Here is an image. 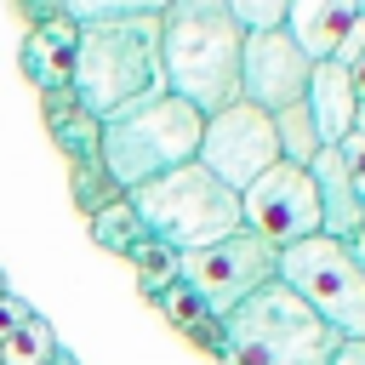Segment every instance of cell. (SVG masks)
I'll return each mask as SVG.
<instances>
[{
    "instance_id": "6da1fadb",
    "label": "cell",
    "mask_w": 365,
    "mask_h": 365,
    "mask_svg": "<svg viewBox=\"0 0 365 365\" xmlns=\"http://www.w3.org/2000/svg\"><path fill=\"white\" fill-rule=\"evenodd\" d=\"M240 51L245 29L228 0H171L160 11V68L165 91L217 114L240 97Z\"/></svg>"
},
{
    "instance_id": "7a4b0ae2",
    "label": "cell",
    "mask_w": 365,
    "mask_h": 365,
    "mask_svg": "<svg viewBox=\"0 0 365 365\" xmlns=\"http://www.w3.org/2000/svg\"><path fill=\"white\" fill-rule=\"evenodd\" d=\"M165 91L160 68V11L143 17H97L74 34V97L86 114L108 120L143 97Z\"/></svg>"
},
{
    "instance_id": "3957f363",
    "label": "cell",
    "mask_w": 365,
    "mask_h": 365,
    "mask_svg": "<svg viewBox=\"0 0 365 365\" xmlns=\"http://www.w3.org/2000/svg\"><path fill=\"white\" fill-rule=\"evenodd\" d=\"M200 131H205V114L194 103H182L177 91H154L120 114L103 120V137H97V160L103 171L114 177L120 194L188 165L200 154Z\"/></svg>"
},
{
    "instance_id": "277c9868",
    "label": "cell",
    "mask_w": 365,
    "mask_h": 365,
    "mask_svg": "<svg viewBox=\"0 0 365 365\" xmlns=\"http://www.w3.org/2000/svg\"><path fill=\"white\" fill-rule=\"evenodd\" d=\"M222 336H228V354H222L228 365H325L331 348L342 342L279 279H268L240 308H228L222 314Z\"/></svg>"
},
{
    "instance_id": "5b68a950",
    "label": "cell",
    "mask_w": 365,
    "mask_h": 365,
    "mask_svg": "<svg viewBox=\"0 0 365 365\" xmlns=\"http://www.w3.org/2000/svg\"><path fill=\"white\" fill-rule=\"evenodd\" d=\"M131 205H137L143 228L160 234L171 251H200V245H217V240L245 228L240 194L228 182H217L200 160H188V165L131 188Z\"/></svg>"
},
{
    "instance_id": "8992f818",
    "label": "cell",
    "mask_w": 365,
    "mask_h": 365,
    "mask_svg": "<svg viewBox=\"0 0 365 365\" xmlns=\"http://www.w3.org/2000/svg\"><path fill=\"white\" fill-rule=\"evenodd\" d=\"M279 285H291L336 336H365V257L348 240L308 234L279 251Z\"/></svg>"
},
{
    "instance_id": "52a82bcc",
    "label": "cell",
    "mask_w": 365,
    "mask_h": 365,
    "mask_svg": "<svg viewBox=\"0 0 365 365\" xmlns=\"http://www.w3.org/2000/svg\"><path fill=\"white\" fill-rule=\"evenodd\" d=\"M217 182H228L234 194H245L268 165H279V137H274V114L251 108L245 97H234L228 108L205 114L200 131V154H194Z\"/></svg>"
},
{
    "instance_id": "ba28073f",
    "label": "cell",
    "mask_w": 365,
    "mask_h": 365,
    "mask_svg": "<svg viewBox=\"0 0 365 365\" xmlns=\"http://www.w3.org/2000/svg\"><path fill=\"white\" fill-rule=\"evenodd\" d=\"M268 279H279V251L268 240H257L251 228H240V234H228L217 245L182 251V285L194 297H205V308H217V314L240 308Z\"/></svg>"
},
{
    "instance_id": "9c48e42d",
    "label": "cell",
    "mask_w": 365,
    "mask_h": 365,
    "mask_svg": "<svg viewBox=\"0 0 365 365\" xmlns=\"http://www.w3.org/2000/svg\"><path fill=\"white\" fill-rule=\"evenodd\" d=\"M240 211H245V228L257 240H268L274 251L308 240V234H325V217H319V188L308 177V165H268L245 194H240Z\"/></svg>"
},
{
    "instance_id": "30bf717a",
    "label": "cell",
    "mask_w": 365,
    "mask_h": 365,
    "mask_svg": "<svg viewBox=\"0 0 365 365\" xmlns=\"http://www.w3.org/2000/svg\"><path fill=\"white\" fill-rule=\"evenodd\" d=\"M314 80V57L285 34V29H245V51H240V97L262 114H279L291 103L308 97Z\"/></svg>"
},
{
    "instance_id": "8fae6325",
    "label": "cell",
    "mask_w": 365,
    "mask_h": 365,
    "mask_svg": "<svg viewBox=\"0 0 365 365\" xmlns=\"http://www.w3.org/2000/svg\"><path fill=\"white\" fill-rule=\"evenodd\" d=\"M359 23H365V0H291L285 11V34L314 57H348V46L359 40Z\"/></svg>"
},
{
    "instance_id": "7c38bea8",
    "label": "cell",
    "mask_w": 365,
    "mask_h": 365,
    "mask_svg": "<svg viewBox=\"0 0 365 365\" xmlns=\"http://www.w3.org/2000/svg\"><path fill=\"white\" fill-rule=\"evenodd\" d=\"M308 177H314V188H319V217H325V234H331V240L359 245V240H365V188L354 182L348 143H342V148H319V160L308 165Z\"/></svg>"
},
{
    "instance_id": "4fadbf2b",
    "label": "cell",
    "mask_w": 365,
    "mask_h": 365,
    "mask_svg": "<svg viewBox=\"0 0 365 365\" xmlns=\"http://www.w3.org/2000/svg\"><path fill=\"white\" fill-rule=\"evenodd\" d=\"M308 114H314V125H319V137H325V148H342L348 137H354V120H359V91H354V74H348V63L342 57H325V63H314V80H308Z\"/></svg>"
},
{
    "instance_id": "5bb4252c",
    "label": "cell",
    "mask_w": 365,
    "mask_h": 365,
    "mask_svg": "<svg viewBox=\"0 0 365 365\" xmlns=\"http://www.w3.org/2000/svg\"><path fill=\"white\" fill-rule=\"evenodd\" d=\"M74 34H80L74 17H51V23H34V29H29L23 74H29L40 91H63V86H74Z\"/></svg>"
},
{
    "instance_id": "9a60e30c",
    "label": "cell",
    "mask_w": 365,
    "mask_h": 365,
    "mask_svg": "<svg viewBox=\"0 0 365 365\" xmlns=\"http://www.w3.org/2000/svg\"><path fill=\"white\" fill-rule=\"evenodd\" d=\"M154 302H160V314H165V319H171V325H177L188 342H200V348H205V354H217V359L228 354V336H222V314H217V308H205V297H194L182 279H177V285H165Z\"/></svg>"
},
{
    "instance_id": "2e32d148",
    "label": "cell",
    "mask_w": 365,
    "mask_h": 365,
    "mask_svg": "<svg viewBox=\"0 0 365 365\" xmlns=\"http://www.w3.org/2000/svg\"><path fill=\"white\" fill-rule=\"evenodd\" d=\"M125 262L137 268V285H143V297H160L165 285H177V279H182V251H171L160 234H143V240L125 251Z\"/></svg>"
},
{
    "instance_id": "e0dca14e",
    "label": "cell",
    "mask_w": 365,
    "mask_h": 365,
    "mask_svg": "<svg viewBox=\"0 0 365 365\" xmlns=\"http://www.w3.org/2000/svg\"><path fill=\"white\" fill-rule=\"evenodd\" d=\"M274 137H279V160H291V165H314V160H319V148H325V137H319V125H314L308 103L279 108V114H274Z\"/></svg>"
},
{
    "instance_id": "ac0fdd59",
    "label": "cell",
    "mask_w": 365,
    "mask_h": 365,
    "mask_svg": "<svg viewBox=\"0 0 365 365\" xmlns=\"http://www.w3.org/2000/svg\"><path fill=\"white\" fill-rule=\"evenodd\" d=\"M91 222V240L103 245V251H114V257H125L148 228H143V217H137V205H131V194H120V200H108L103 211H91L86 217Z\"/></svg>"
},
{
    "instance_id": "d6986e66",
    "label": "cell",
    "mask_w": 365,
    "mask_h": 365,
    "mask_svg": "<svg viewBox=\"0 0 365 365\" xmlns=\"http://www.w3.org/2000/svg\"><path fill=\"white\" fill-rule=\"evenodd\" d=\"M57 354V336H51V325L34 314L29 325H17L11 336H0V365H46Z\"/></svg>"
},
{
    "instance_id": "ffe728a7",
    "label": "cell",
    "mask_w": 365,
    "mask_h": 365,
    "mask_svg": "<svg viewBox=\"0 0 365 365\" xmlns=\"http://www.w3.org/2000/svg\"><path fill=\"white\" fill-rule=\"evenodd\" d=\"M68 171H74V177H68V182H74V205H80L86 217L103 211L108 200H120V188H114V177L103 171V160H80V165H68Z\"/></svg>"
},
{
    "instance_id": "44dd1931",
    "label": "cell",
    "mask_w": 365,
    "mask_h": 365,
    "mask_svg": "<svg viewBox=\"0 0 365 365\" xmlns=\"http://www.w3.org/2000/svg\"><path fill=\"white\" fill-rule=\"evenodd\" d=\"M171 0H63V17L74 23H97V17H143V11H165Z\"/></svg>"
},
{
    "instance_id": "7402d4cb",
    "label": "cell",
    "mask_w": 365,
    "mask_h": 365,
    "mask_svg": "<svg viewBox=\"0 0 365 365\" xmlns=\"http://www.w3.org/2000/svg\"><path fill=\"white\" fill-rule=\"evenodd\" d=\"M228 6L240 29H285V11H291V0H228Z\"/></svg>"
},
{
    "instance_id": "603a6c76",
    "label": "cell",
    "mask_w": 365,
    "mask_h": 365,
    "mask_svg": "<svg viewBox=\"0 0 365 365\" xmlns=\"http://www.w3.org/2000/svg\"><path fill=\"white\" fill-rule=\"evenodd\" d=\"M29 319H34V308H29L17 291H6V297H0V336H11V331L29 325Z\"/></svg>"
},
{
    "instance_id": "cb8c5ba5",
    "label": "cell",
    "mask_w": 365,
    "mask_h": 365,
    "mask_svg": "<svg viewBox=\"0 0 365 365\" xmlns=\"http://www.w3.org/2000/svg\"><path fill=\"white\" fill-rule=\"evenodd\" d=\"M325 365H365V336H342Z\"/></svg>"
},
{
    "instance_id": "d4e9b609",
    "label": "cell",
    "mask_w": 365,
    "mask_h": 365,
    "mask_svg": "<svg viewBox=\"0 0 365 365\" xmlns=\"http://www.w3.org/2000/svg\"><path fill=\"white\" fill-rule=\"evenodd\" d=\"M23 11L34 23H51V17H63V0H23Z\"/></svg>"
},
{
    "instance_id": "484cf974",
    "label": "cell",
    "mask_w": 365,
    "mask_h": 365,
    "mask_svg": "<svg viewBox=\"0 0 365 365\" xmlns=\"http://www.w3.org/2000/svg\"><path fill=\"white\" fill-rule=\"evenodd\" d=\"M46 365H74V354H68V348H63V342H57V354H51V359H46Z\"/></svg>"
},
{
    "instance_id": "4316f807",
    "label": "cell",
    "mask_w": 365,
    "mask_h": 365,
    "mask_svg": "<svg viewBox=\"0 0 365 365\" xmlns=\"http://www.w3.org/2000/svg\"><path fill=\"white\" fill-rule=\"evenodd\" d=\"M6 291H11V285H6V274H0V297H6Z\"/></svg>"
}]
</instances>
